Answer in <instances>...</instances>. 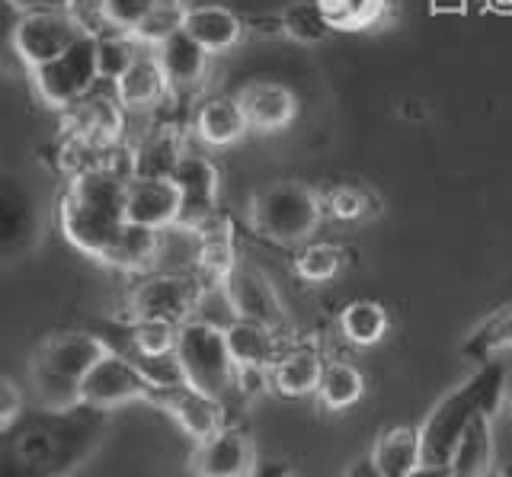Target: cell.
<instances>
[{
	"mask_svg": "<svg viewBox=\"0 0 512 477\" xmlns=\"http://www.w3.org/2000/svg\"><path fill=\"white\" fill-rule=\"evenodd\" d=\"M112 413L74 407H32L0 426V477H74L109 436Z\"/></svg>",
	"mask_w": 512,
	"mask_h": 477,
	"instance_id": "cell-1",
	"label": "cell"
},
{
	"mask_svg": "<svg viewBox=\"0 0 512 477\" xmlns=\"http://www.w3.org/2000/svg\"><path fill=\"white\" fill-rule=\"evenodd\" d=\"M132 173L112 164L68 177V189L58 199V225L64 241L100 263L125 228V193Z\"/></svg>",
	"mask_w": 512,
	"mask_h": 477,
	"instance_id": "cell-2",
	"label": "cell"
},
{
	"mask_svg": "<svg viewBox=\"0 0 512 477\" xmlns=\"http://www.w3.org/2000/svg\"><path fill=\"white\" fill-rule=\"evenodd\" d=\"M106 337L90 330H55L32 349L29 388L39 407H74L90 369L106 356Z\"/></svg>",
	"mask_w": 512,
	"mask_h": 477,
	"instance_id": "cell-3",
	"label": "cell"
},
{
	"mask_svg": "<svg viewBox=\"0 0 512 477\" xmlns=\"http://www.w3.org/2000/svg\"><path fill=\"white\" fill-rule=\"evenodd\" d=\"M503 391H506V365L496 359L480 362V369L468 381H461L458 388L448 391L423 420V426H420L423 461L448 465V458H452V449L461 439L464 426L474 420L477 410L500 407Z\"/></svg>",
	"mask_w": 512,
	"mask_h": 477,
	"instance_id": "cell-4",
	"label": "cell"
},
{
	"mask_svg": "<svg viewBox=\"0 0 512 477\" xmlns=\"http://www.w3.org/2000/svg\"><path fill=\"white\" fill-rule=\"evenodd\" d=\"M247 221L256 237L279 247L308 244L324 221V193L301 180H276L250 196Z\"/></svg>",
	"mask_w": 512,
	"mask_h": 477,
	"instance_id": "cell-5",
	"label": "cell"
},
{
	"mask_svg": "<svg viewBox=\"0 0 512 477\" xmlns=\"http://www.w3.org/2000/svg\"><path fill=\"white\" fill-rule=\"evenodd\" d=\"M176 359H180L186 385L212 394L218 401H228V394H237V362L221 327L205 321L180 324Z\"/></svg>",
	"mask_w": 512,
	"mask_h": 477,
	"instance_id": "cell-6",
	"label": "cell"
},
{
	"mask_svg": "<svg viewBox=\"0 0 512 477\" xmlns=\"http://www.w3.org/2000/svg\"><path fill=\"white\" fill-rule=\"evenodd\" d=\"M202 285L205 282L196 273H167V269L141 273L125 295L122 321H167L180 327L196 314Z\"/></svg>",
	"mask_w": 512,
	"mask_h": 477,
	"instance_id": "cell-7",
	"label": "cell"
},
{
	"mask_svg": "<svg viewBox=\"0 0 512 477\" xmlns=\"http://www.w3.org/2000/svg\"><path fill=\"white\" fill-rule=\"evenodd\" d=\"M32 87L48 109L64 113L77 100H84L100 81V58H96V29H87L68 52L32 68Z\"/></svg>",
	"mask_w": 512,
	"mask_h": 477,
	"instance_id": "cell-8",
	"label": "cell"
},
{
	"mask_svg": "<svg viewBox=\"0 0 512 477\" xmlns=\"http://www.w3.org/2000/svg\"><path fill=\"white\" fill-rule=\"evenodd\" d=\"M42 241V205L36 189L16 173H0V263L29 257Z\"/></svg>",
	"mask_w": 512,
	"mask_h": 477,
	"instance_id": "cell-9",
	"label": "cell"
},
{
	"mask_svg": "<svg viewBox=\"0 0 512 477\" xmlns=\"http://www.w3.org/2000/svg\"><path fill=\"white\" fill-rule=\"evenodd\" d=\"M154 381L141 372V365L132 362L119 349H106V356L90 369L80 388V404L100 407V410H119L125 404H154Z\"/></svg>",
	"mask_w": 512,
	"mask_h": 477,
	"instance_id": "cell-10",
	"label": "cell"
},
{
	"mask_svg": "<svg viewBox=\"0 0 512 477\" xmlns=\"http://www.w3.org/2000/svg\"><path fill=\"white\" fill-rule=\"evenodd\" d=\"M87 29L90 26L77 13H20V20H16L10 33V42L13 52L32 71L45 65V61L58 58L61 52H68Z\"/></svg>",
	"mask_w": 512,
	"mask_h": 477,
	"instance_id": "cell-11",
	"label": "cell"
},
{
	"mask_svg": "<svg viewBox=\"0 0 512 477\" xmlns=\"http://www.w3.org/2000/svg\"><path fill=\"white\" fill-rule=\"evenodd\" d=\"M224 285H228V295L234 301L237 317L266 324L276 333H282V337L292 340V317H288V311L282 305L279 289L272 285V279L260 266L240 257L231 269V276L224 279Z\"/></svg>",
	"mask_w": 512,
	"mask_h": 477,
	"instance_id": "cell-12",
	"label": "cell"
},
{
	"mask_svg": "<svg viewBox=\"0 0 512 477\" xmlns=\"http://www.w3.org/2000/svg\"><path fill=\"white\" fill-rule=\"evenodd\" d=\"M170 180L180 189V221L176 225L186 228H208L218 218V189H221V173L212 157L199 151H183L176 161Z\"/></svg>",
	"mask_w": 512,
	"mask_h": 477,
	"instance_id": "cell-13",
	"label": "cell"
},
{
	"mask_svg": "<svg viewBox=\"0 0 512 477\" xmlns=\"http://www.w3.org/2000/svg\"><path fill=\"white\" fill-rule=\"evenodd\" d=\"M192 477H256V449L244 426L228 423L199 445H192L189 455Z\"/></svg>",
	"mask_w": 512,
	"mask_h": 477,
	"instance_id": "cell-14",
	"label": "cell"
},
{
	"mask_svg": "<svg viewBox=\"0 0 512 477\" xmlns=\"http://www.w3.org/2000/svg\"><path fill=\"white\" fill-rule=\"evenodd\" d=\"M151 407L164 410L167 417L180 426V433L192 439V445L212 439L215 433H221V429L228 426V417H224V401L186 385V381L176 388L157 391Z\"/></svg>",
	"mask_w": 512,
	"mask_h": 477,
	"instance_id": "cell-15",
	"label": "cell"
},
{
	"mask_svg": "<svg viewBox=\"0 0 512 477\" xmlns=\"http://www.w3.org/2000/svg\"><path fill=\"white\" fill-rule=\"evenodd\" d=\"M180 189L170 177H132L125 193V221L164 231L180 221Z\"/></svg>",
	"mask_w": 512,
	"mask_h": 477,
	"instance_id": "cell-16",
	"label": "cell"
},
{
	"mask_svg": "<svg viewBox=\"0 0 512 477\" xmlns=\"http://www.w3.org/2000/svg\"><path fill=\"white\" fill-rule=\"evenodd\" d=\"M64 122V135L87 141V145L109 151L116 141L122 138V125H125V109L119 100L112 97H87L77 100L61 113Z\"/></svg>",
	"mask_w": 512,
	"mask_h": 477,
	"instance_id": "cell-17",
	"label": "cell"
},
{
	"mask_svg": "<svg viewBox=\"0 0 512 477\" xmlns=\"http://www.w3.org/2000/svg\"><path fill=\"white\" fill-rule=\"evenodd\" d=\"M327 359L320 356V349L311 343L288 340L282 356L269 369V391L285 397V401H301V397L317 394L320 375H324Z\"/></svg>",
	"mask_w": 512,
	"mask_h": 477,
	"instance_id": "cell-18",
	"label": "cell"
},
{
	"mask_svg": "<svg viewBox=\"0 0 512 477\" xmlns=\"http://www.w3.org/2000/svg\"><path fill=\"white\" fill-rule=\"evenodd\" d=\"M237 103L250 122V132H282L298 116V97L276 81H250L237 90Z\"/></svg>",
	"mask_w": 512,
	"mask_h": 477,
	"instance_id": "cell-19",
	"label": "cell"
},
{
	"mask_svg": "<svg viewBox=\"0 0 512 477\" xmlns=\"http://www.w3.org/2000/svg\"><path fill=\"white\" fill-rule=\"evenodd\" d=\"M154 55L160 61V68H164L170 93H192L205 84L212 55H208L186 29H180V33H173L170 39L160 42Z\"/></svg>",
	"mask_w": 512,
	"mask_h": 477,
	"instance_id": "cell-20",
	"label": "cell"
},
{
	"mask_svg": "<svg viewBox=\"0 0 512 477\" xmlns=\"http://www.w3.org/2000/svg\"><path fill=\"white\" fill-rule=\"evenodd\" d=\"M496 410L484 407L474 413V420L464 426L461 439L455 442L448 468L455 477H487L496 461V429H493Z\"/></svg>",
	"mask_w": 512,
	"mask_h": 477,
	"instance_id": "cell-21",
	"label": "cell"
},
{
	"mask_svg": "<svg viewBox=\"0 0 512 477\" xmlns=\"http://www.w3.org/2000/svg\"><path fill=\"white\" fill-rule=\"evenodd\" d=\"M170 93L167 77L154 49H141L138 58L122 71L116 81V100L122 103L125 113H144V109H154L160 100Z\"/></svg>",
	"mask_w": 512,
	"mask_h": 477,
	"instance_id": "cell-22",
	"label": "cell"
},
{
	"mask_svg": "<svg viewBox=\"0 0 512 477\" xmlns=\"http://www.w3.org/2000/svg\"><path fill=\"white\" fill-rule=\"evenodd\" d=\"M183 29L202 45L208 55H221V52H231L234 45L244 39L247 23H244V17H237L231 7L196 4V7L186 10Z\"/></svg>",
	"mask_w": 512,
	"mask_h": 477,
	"instance_id": "cell-23",
	"label": "cell"
},
{
	"mask_svg": "<svg viewBox=\"0 0 512 477\" xmlns=\"http://www.w3.org/2000/svg\"><path fill=\"white\" fill-rule=\"evenodd\" d=\"M224 337H228L237 369H256V372H269L272 365H276V359L282 356V349L288 346V337H282V333H276L266 324L244 321V317H237V321L224 330Z\"/></svg>",
	"mask_w": 512,
	"mask_h": 477,
	"instance_id": "cell-24",
	"label": "cell"
},
{
	"mask_svg": "<svg viewBox=\"0 0 512 477\" xmlns=\"http://www.w3.org/2000/svg\"><path fill=\"white\" fill-rule=\"evenodd\" d=\"M192 129H196L199 141L208 148H231L237 141H244V135L250 132V122L237 97H208L196 109Z\"/></svg>",
	"mask_w": 512,
	"mask_h": 477,
	"instance_id": "cell-25",
	"label": "cell"
},
{
	"mask_svg": "<svg viewBox=\"0 0 512 477\" xmlns=\"http://www.w3.org/2000/svg\"><path fill=\"white\" fill-rule=\"evenodd\" d=\"M372 458L384 477H407L423 465V442H420V426H384L375 445Z\"/></svg>",
	"mask_w": 512,
	"mask_h": 477,
	"instance_id": "cell-26",
	"label": "cell"
},
{
	"mask_svg": "<svg viewBox=\"0 0 512 477\" xmlns=\"http://www.w3.org/2000/svg\"><path fill=\"white\" fill-rule=\"evenodd\" d=\"M157 247H160V231L125 221V228L119 231V237L112 241V247L106 250V257L100 263L109 269H119V273L141 276V273H151L154 269Z\"/></svg>",
	"mask_w": 512,
	"mask_h": 477,
	"instance_id": "cell-27",
	"label": "cell"
},
{
	"mask_svg": "<svg viewBox=\"0 0 512 477\" xmlns=\"http://www.w3.org/2000/svg\"><path fill=\"white\" fill-rule=\"evenodd\" d=\"M365 372L359 369L356 362L349 359H330L324 365V375H320V385H317V404L330 410V413H346L356 407L362 397H365Z\"/></svg>",
	"mask_w": 512,
	"mask_h": 477,
	"instance_id": "cell-28",
	"label": "cell"
},
{
	"mask_svg": "<svg viewBox=\"0 0 512 477\" xmlns=\"http://www.w3.org/2000/svg\"><path fill=\"white\" fill-rule=\"evenodd\" d=\"M122 346H112L125 353L128 359L144 362V359H160L176 353V337H180V327L167 324V321H122Z\"/></svg>",
	"mask_w": 512,
	"mask_h": 477,
	"instance_id": "cell-29",
	"label": "cell"
},
{
	"mask_svg": "<svg viewBox=\"0 0 512 477\" xmlns=\"http://www.w3.org/2000/svg\"><path fill=\"white\" fill-rule=\"evenodd\" d=\"M388 330H391V314L375 298H356L340 311L343 340L359 346V349L381 343L384 337H388Z\"/></svg>",
	"mask_w": 512,
	"mask_h": 477,
	"instance_id": "cell-30",
	"label": "cell"
},
{
	"mask_svg": "<svg viewBox=\"0 0 512 477\" xmlns=\"http://www.w3.org/2000/svg\"><path fill=\"white\" fill-rule=\"evenodd\" d=\"M240 260L234 231L221 215L208 228H202V253H199V269L196 276L202 282H224L231 276L234 263Z\"/></svg>",
	"mask_w": 512,
	"mask_h": 477,
	"instance_id": "cell-31",
	"label": "cell"
},
{
	"mask_svg": "<svg viewBox=\"0 0 512 477\" xmlns=\"http://www.w3.org/2000/svg\"><path fill=\"white\" fill-rule=\"evenodd\" d=\"M506 349H512V301L503 308H496L493 314H487L484 321L468 333V340L461 343V356H468L471 362L480 365L506 353Z\"/></svg>",
	"mask_w": 512,
	"mask_h": 477,
	"instance_id": "cell-32",
	"label": "cell"
},
{
	"mask_svg": "<svg viewBox=\"0 0 512 477\" xmlns=\"http://www.w3.org/2000/svg\"><path fill=\"white\" fill-rule=\"evenodd\" d=\"M183 151L186 148L180 135L160 129L135 148V154L128 157V170H132V177H170Z\"/></svg>",
	"mask_w": 512,
	"mask_h": 477,
	"instance_id": "cell-33",
	"label": "cell"
},
{
	"mask_svg": "<svg viewBox=\"0 0 512 477\" xmlns=\"http://www.w3.org/2000/svg\"><path fill=\"white\" fill-rule=\"evenodd\" d=\"M346 266V250L340 244H301V250L295 253L292 260V269L301 282H311V285H320V282H330L343 273Z\"/></svg>",
	"mask_w": 512,
	"mask_h": 477,
	"instance_id": "cell-34",
	"label": "cell"
},
{
	"mask_svg": "<svg viewBox=\"0 0 512 477\" xmlns=\"http://www.w3.org/2000/svg\"><path fill=\"white\" fill-rule=\"evenodd\" d=\"M186 10H189L186 0H154L151 13L128 36H132L138 45H144V49H157L160 42L183 29Z\"/></svg>",
	"mask_w": 512,
	"mask_h": 477,
	"instance_id": "cell-35",
	"label": "cell"
},
{
	"mask_svg": "<svg viewBox=\"0 0 512 477\" xmlns=\"http://www.w3.org/2000/svg\"><path fill=\"white\" fill-rule=\"evenodd\" d=\"M330 20L324 7H320V0H295V4H288L285 13H282V33L288 39H295L301 45H317L330 36Z\"/></svg>",
	"mask_w": 512,
	"mask_h": 477,
	"instance_id": "cell-36",
	"label": "cell"
},
{
	"mask_svg": "<svg viewBox=\"0 0 512 477\" xmlns=\"http://www.w3.org/2000/svg\"><path fill=\"white\" fill-rule=\"evenodd\" d=\"M144 45H138L128 33H119V29H112V33H96V58H100V81H112L116 84L122 71L132 65L138 58V52Z\"/></svg>",
	"mask_w": 512,
	"mask_h": 477,
	"instance_id": "cell-37",
	"label": "cell"
},
{
	"mask_svg": "<svg viewBox=\"0 0 512 477\" xmlns=\"http://www.w3.org/2000/svg\"><path fill=\"white\" fill-rule=\"evenodd\" d=\"M333 29H365L388 13V0H320Z\"/></svg>",
	"mask_w": 512,
	"mask_h": 477,
	"instance_id": "cell-38",
	"label": "cell"
},
{
	"mask_svg": "<svg viewBox=\"0 0 512 477\" xmlns=\"http://www.w3.org/2000/svg\"><path fill=\"white\" fill-rule=\"evenodd\" d=\"M154 0H96V13L109 29L132 33V29L148 17Z\"/></svg>",
	"mask_w": 512,
	"mask_h": 477,
	"instance_id": "cell-39",
	"label": "cell"
},
{
	"mask_svg": "<svg viewBox=\"0 0 512 477\" xmlns=\"http://www.w3.org/2000/svg\"><path fill=\"white\" fill-rule=\"evenodd\" d=\"M324 212L343 221H359L368 218V189L362 186H333L324 193Z\"/></svg>",
	"mask_w": 512,
	"mask_h": 477,
	"instance_id": "cell-40",
	"label": "cell"
},
{
	"mask_svg": "<svg viewBox=\"0 0 512 477\" xmlns=\"http://www.w3.org/2000/svg\"><path fill=\"white\" fill-rule=\"evenodd\" d=\"M26 410V394L23 385L13 375L0 372V426L13 423Z\"/></svg>",
	"mask_w": 512,
	"mask_h": 477,
	"instance_id": "cell-41",
	"label": "cell"
},
{
	"mask_svg": "<svg viewBox=\"0 0 512 477\" xmlns=\"http://www.w3.org/2000/svg\"><path fill=\"white\" fill-rule=\"evenodd\" d=\"M16 13H77V0H7Z\"/></svg>",
	"mask_w": 512,
	"mask_h": 477,
	"instance_id": "cell-42",
	"label": "cell"
},
{
	"mask_svg": "<svg viewBox=\"0 0 512 477\" xmlns=\"http://www.w3.org/2000/svg\"><path fill=\"white\" fill-rule=\"evenodd\" d=\"M343 477H384V474L378 471L372 452H368V455H359L356 461H352V465L343 471Z\"/></svg>",
	"mask_w": 512,
	"mask_h": 477,
	"instance_id": "cell-43",
	"label": "cell"
},
{
	"mask_svg": "<svg viewBox=\"0 0 512 477\" xmlns=\"http://www.w3.org/2000/svg\"><path fill=\"white\" fill-rule=\"evenodd\" d=\"M407 477H455V474L448 465H432V461H423V465L416 468L413 474H407Z\"/></svg>",
	"mask_w": 512,
	"mask_h": 477,
	"instance_id": "cell-44",
	"label": "cell"
},
{
	"mask_svg": "<svg viewBox=\"0 0 512 477\" xmlns=\"http://www.w3.org/2000/svg\"><path fill=\"white\" fill-rule=\"evenodd\" d=\"M263 477H282L279 471H263Z\"/></svg>",
	"mask_w": 512,
	"mask_h": 477,
	"instance_id": "cell-45",
	"label": "cell"
},
{
	"mask_svg": "<svg viewBox=\"0 0 512 477\" xmlns=\"http://www.w3.org/2000/svg\"><path fill=\"white\" fill-rule=\"evenodd\" d=\"M256 477H263V471H256Z\"/></svg>",
	"mask_w": 512,
	"mask_h": 477,
	"instance_id": "cell-46",
	"label": "cell"
}]
</instances>
